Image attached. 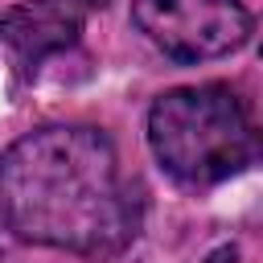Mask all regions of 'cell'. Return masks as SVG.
Segmentation results:
<instances>
[{
	"label": "cell",
	"mask_w": 263,
	"mask_h": 263,
	"mask_svg": "<svg viewBox=\"0 0 263 263\" xmlns=\"http://www.w3.org/2000/svg\"><path fill=\"white\" fill-rule=\"evenodd\" d=\"M0 222L33 247L119 255L140 230V197L107 132L49 123L0 152Z\"/></svg>",
	"instance_id": "1"
},
{
	"label": "cell",
	"mask_w": 263,
	"mask_h": 263,
	"mask_svg": "<svg viewBox=\"0 0 263 263\" xmlns=\"http://www.w3.org/2000/svg\"><path fill=\"white\" fill-rule=\"evenodd\" d=\"M148 144L160 168L181 185L238 177L259 152L247 103L222 82L164 90L148 111Z\"/></svg>",
	"instance_id": "2"
},
{
	"label": "cell",
	"mask_w": 263,
	"mask_h": 263,
	"mask_svg": "<svg viewBox=\"0 0 263 263\" xmlns=\"http://www.w3.org/2000/svg\"><path fill=\"white\" fill-rule=\"evenodd\" d=\"M136 29L173 62H210L242 49L255 16L242 0H132Z\"/></svg>",
	"instance_id": "3"
},
{
	"label": "cell",
	"mask_w": 263,
	"mask_h": 263,
	"mask_svg": "<svg viewBox=\"0 0 263 263\" xmlns=\"http://www.w3.org/2000/svg\"><path fill=\"white\" fill-rule=\"evenodd\" d=\"M78 33H82V8L74 0H29L0 12V37L33 66L49 53L70 49Z\"/></svg>",
	"instance_id": "4"
},
{
	"label": "cell",
	"mask_w": 263,
	"mask_h": 263,
	"mask_svg": "<svg viewBox=\"0 0 263 263\" xmlns=\"http://www.w3.org/2000/svg\"><path fill=\"white\" fill-rule=\"evenodd\" d=\"M201 263H238V251L234 247H218L210 259H201Z\"/></svg>",
	"instance_id": "5"
},
{
	"label": "cell",
	"mask_w": 263,
	"mask_h": 263,
	"mask_svg": "<svg viewBox=\"0 0 263 263\" xmlns=\"http://www.w3.org/2000/svg\"><path fill=\"white\" fill-rule=\"evenodd\" d=\"M86 4H107V0H86Z\"/></svg>",
	"instance_id": "6"
}]
</instances>
